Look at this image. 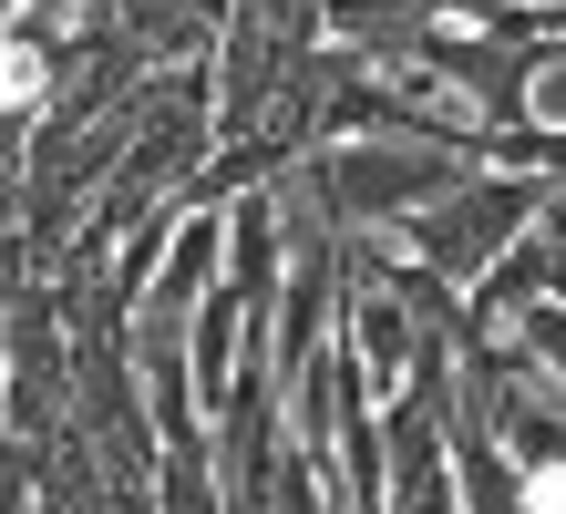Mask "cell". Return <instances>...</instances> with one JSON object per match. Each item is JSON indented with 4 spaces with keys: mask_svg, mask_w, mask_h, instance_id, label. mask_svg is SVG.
<instances>
[{
    "mask_svg": "<svg viewBox=\"0 0 566 514\" xmlns=\"http://www.w3.org/2000/svg\"><path fill=\"white\" fill-rule=\"evenodd\" d=\"M31 83H42V73H31V52H21V42H11V52H0V93H11V103H21V93H31Z\"/></svg>",
    "mask_w": 566,
    "mask_h": 514,
    "instance_id": "1",
    "label": "cell"
}]
</instances>
